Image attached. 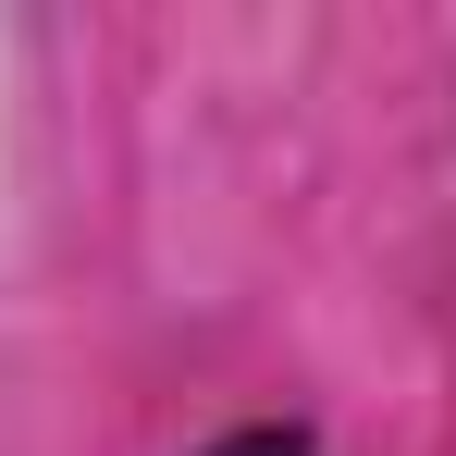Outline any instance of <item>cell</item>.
Instances as JSON below:
<instances>
[{
    "mask_svg": "<svg viewBox=\"0 0 456 456\" xmlns=\"http://www.w3.org/2000/svg\"><path fill=\"white\" fill-rule=\"evenodd\" d=\"M223 456H297V444H272V432H247V444H223Z\"/></svg>",
    "mask_w": 456,
    "mask_h": 456,
    "instance_id": "cell-1",
    "label": "cell"
}]
</instances>
